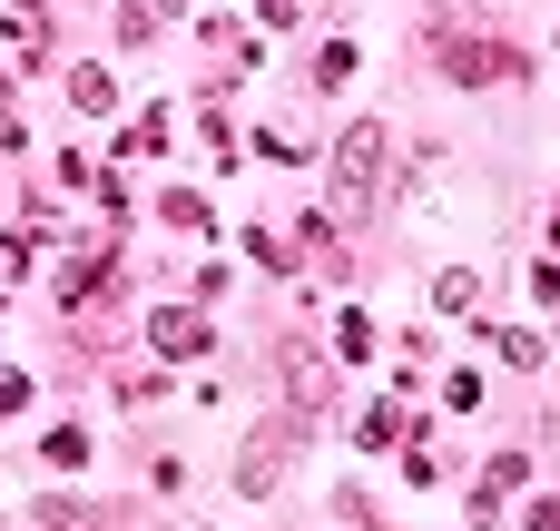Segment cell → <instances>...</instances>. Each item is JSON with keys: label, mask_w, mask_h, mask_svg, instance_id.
I'll return each instance as SVG.
<instances>
[{"label": "cell", "mask_w": 560, "mask_h": 531, "mask_svg": "<svg viewBox=\"0 0 560 531\" xmlns=\"http://www.w3.org/2000/svg\"><path fill=\"white\" fill-rule=\"evenodd\" d=\"M158 345L167 355H197V315H158Z\"/></svg>", "instance_id": "cell-2"}, {"label": "cell", "mask_w": 560, "mask_h": 531, "mask_svg": "<svg viewBox=\"0 0 560 531\" xmlns=\"http://www.w3.org/2000/svg\"><path fill=\"white\" fill-rule=\"evenodd\" d=\"M532 531H560V503H541V512H532Z\"/></svg>", "instance_id": "cell-3"}, {"label": "cell", "mask_w": 560, "mask_h": 531, "mask_svg": "<svg viewBox=\"0 0 560 531\" xmlns=\"http://www.w3.org/2000/svg\"><path fill=\"white\" fill-rule=\"evenodd\" d=\"M266 10H295V0H266Z\"/></svg>", "instance_id": "cell-4"}, {"label": "cell", "mask_w": 560, "mask_h": 531, "mask_svg": "<svg viewBox=\"0 0 560 531\" xmlns=\"http://www.w3.org/2000/svg\"><path fill=\"white\" fill-rule=\"evenodd\" d=\"M364 187H374V128L345 138V207H364Z\"/></svg>", "instance_id": "cell-1"}]
</instances>
